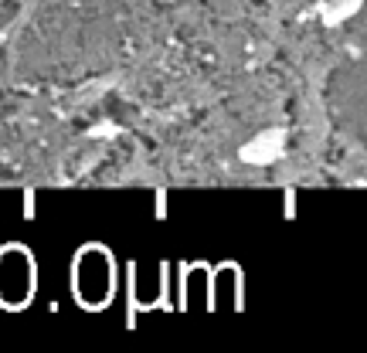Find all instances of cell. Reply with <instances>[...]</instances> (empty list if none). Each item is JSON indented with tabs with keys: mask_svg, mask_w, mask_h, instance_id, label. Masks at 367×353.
<instances>
[{
	"mask_svg": "<svg viewBox=\"0 0 367 353\" xmlns=\"http://www.w3.org/2000/svg\"><path fill=\"white\" fill-rule=\"evenodd\" d=\"M75 296H79L82 303L89 306V309H99L103 303H109V296H112V258L105 248L99 245H92V248H85L79 255V262H75Z\"/></svg>",
	"mask_w": 367,
	"mask_h": 353,
	"instance_id": "1",
	"label": "cell"
},
{
	"mask_svg": "<svg viewBox=\"0 0 367 353\" xmlns=\"http://www.w3.org/2000/svg\"><path fill=\"white\" fill-rule=\"evenodd\" d=\"M34 292V258L27 248L10 245L0 252V303L17 309Z\"/></svg>",
	"mask_w": 367,
	"mask_h": 353,
	"instance_id": "2",
	"label": "cell"
}]
</instances>
